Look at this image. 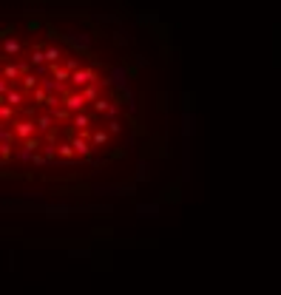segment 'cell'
Wrapping results in <instances>:
<instances>
[{"mask_svg":"<svg viewBox=\"0 0 281 295\" xmlns=\"http://www.w3.org/2000/svg\"><path fill=\"white\" fill-rule=\"evenodd\" d=\"M97 71H94V68H79L77 74H71V88L74 91H86L88 86H91V82H97Z\"/></svg>","mask_w":281,"mask_h":295,"instance_id":"obj_1","label":"cell"},{"mask_svg":"<svg viewBox=\"0 0 281 295\" xmlns=\"http://www.w3.org/2000/svg\"><path fill=\"white\" fill-rule=\"evenodd\" d=\"M63 105L71 111V114H83L86 105H88V100H86V94L83 91H68L65 94V100H63Z\"/></svg>","mask_w":281,"mask_h":295,"instance_id":"obj_2","label":"cell"},{"mask_svg":"<svg viewBox=\"0 0 281 295\" xmlns=\"http://www.w3.org/2000/svg\"><path fill=\"white\" fill-rule=\"evenodd\" d=\"M12 128H15V134H17L20 142H29V139H34V134H37V122L34 119H17Z\"/></svg>","mask_w":281,"mask_h":295,"instance_id":"obj_3","label":"cell"},{"mask_svg":"<svg viewBox=\"0 0 281 295\" xmlns=\"http://www.w3.org/2000/svg\"><path fill=\"white\" fill-rule=\"evenodd\" d=\"M71 148H74V153H77L79 159H91V151H94V145L88 142L86 137H79V134H71Z\"/></svg>","mask_w":281,"mask_h":295,"instance_id":"obj_4","label":"cell"},{"mask_svg":"<svg viewBox=\"0 0 281 295\" xmlns=\"http://www.w3.org/2000/svg\"><path fill=\"white\" fill-rule=\"evenodd\" d=\"M20 51H23V46L17 37H3V63H9V57H17Z\"/></svg>","mask_w":281,"mask_h":295,"instance_id":"obj_5","label":"cell"},{"mask_svg":"<svg viewBox=\"0 0 281 295\" xmlns=\"http://www.w3.org/2000/svg\"><path fill=\"white\" fill-rule=\"evenodd\" d=\"M60 40L68 43V46H74V49H79V51H86L88 43H91V34H63Z\"/></svg>","mask_w":281,"mask_h":295,"instance_id":"obj_6","label":"cell"},{"mask_svg":"<svg viewBox=\"0 0 281 295\" xmlns=\"http://www.w3.org/2000/svg\"><path fill=\"white\" fill-rule=\"evenodd\" d=\"M46 60H49V65H63V60H65L63 46H57V43L46 46Z\"/></svg>","mask_w":281,"mask_h":295,"instance_id":"obj_7","label":"cell"},{"mask_svg":"<svg viewBox=\"0 0 281 295\" xmlns=\"http://www.w3.org/2000/svg\"><path fill=\"white\" fill-rule=\"evenodd\" d=\"M26 97H29V91H23V88H12V91L3 97V102H6V105H15V108H20L23 102H26Z\"/></svg>","mask_w":281,"mask_h":295,"instance_id":"obj_8","label":"cell"},{"mask_svg":"<svg viewBox=\"0 0 281 295\" xmlns=\"http://www.w3.org/2000/svg\"><path fill=\"white\" fill-rule=\"evenodd\" d=\"M97 116H100V114H88V111H83V114H74V122H71L74 131H77V134H79V131H88V125H91Z\"/></svg>","mask_w":281,"mask_h":295,"instance_id":"obj_9","label":"cell"},{"mask_svg":"<svg viewBox=\"0 0 281 295\" xmlns=\"http://www.w3.org/2000/svg\"><path fill=\"white\" fill-rule=\"evenodd\" d=\"M63 68H65V71H71V74H77L79 68H86V65H83V60H79L74 51H68V54H65V60H63Z\"/></svg>","mask_w":281,"mask_h":295,"instance_id":"obj_10","label":"cell"},{"mask_svg":"<svg viewBox=\"0 0 281 295\" xmlns=\"http://www.w3.org/2000/svg\"><path fill=\"white\" fill-rule=\"evenodd\" d=\"M34 122H37V131H43V134H51V128H54V122H57V119H54V114H43V116H34Z\"/></svg>","mask_w":281,"mask_h":295,"instance_id":"obj_11","label":"cell"},{"mask_svg":"<svg viewBox=\"0 0 281 295\" xmlns=\"http://www.w3.org/2000/svg\"><path fill=\"white\" fill-rule=\"evenodd\" d=\"M3 79H9V82H17V79H23L17 63H3Z\"/></svg>","mask_w":281,"mask_h":295,"instance_id":"obj_12","label":"cell"},{"mask_svg":"<svg viewBox=\"0 0 281 295\" xmlns=\"http://www.w3.org/2000/svg\"><path fill=\"white\" fill-rule=\"evenodd\" d=\"M83 94H86V100L91 102V105H94V102H100V100H102V91H100V79H97V82H91V86H88Z\"/></svg>","mask_w":281,"mask_h":295,"instance_id":"obj_13","label":"cell"},{"mask_svg":"<svg viewBox=\"0 0 281 295\" xmlns=\"http://www.w3.org/2000/svg\"><path fill=\"white\" fill-rule=\"evenodd\" d=\"M15 116H17L15 105H6V102H3V105H0V119H3V125H9V122L15 125V122H17Z\"/></svg>","mask_w":281,"mask_h":295,"instance_id":"obj_14","label":"cell"},{"mask_svg":"<svg viewBox=\"0 0 281 295\" xmlns=\"http://www.w3.org/2000/svg\"><path fill=\"white\" fill-rule=\"evenodd\" d=\"M51 77L57 79V82H68V86H71V71H65L63 65H51Z\"/></svg>","mask_w":281,"mask_h":295,"instance_id":"obj_15","label":"cell"},{"mask_svg":"<svg viewBox=\"0 0 281 295\" xmlns=\"http://www.w3.org/2000/svg\"><path fill=\"white\" fill-rule=\"evenodd\" d=\"M108 139H111V134L105 128H102V131H94V134H91V145H94V148H100V145L105 148V145H108Z\"/></svg>","mask_w":281,"mask_h":295,"instance_id":"obj_16","label":"cell"},{"mask_svg":"<svg viewBox=\"0 0 281 295\" xmlns=\"http://www.w3.org/2000/svg\"><path fill=\"white\" fill-rule=\"evenodd\" d=\"M29 60H31V65H34V68H40V65H49V60H46V49H34L29 54Z\"/></svg>","mask_w":281,"mask_h":295,"instance_id":"obj_17","label":"cell"},{"mask_svg":"<svg viewBox=\"0 0 281 295\" xmlns=\"http://www.w3.org/2000/svg\"><path fill=\"white\" fill-rule=\"evenodd\" d=\"M31 100H34V105H46V102H49V94H46L43 88H34V91H31Z\"/></svg>","mask_w":281,"mask_h":295,"instance_id":"obj_18","label":"cell"},{"mask_svg":"<svg viewBox=\"0 0 281 295\" xmlns=\"http://www.w3.org/2000/svg\"><path fill=\"white\" fill-rule=\"evenodd\" d=\"M57 153H60V156H63V159H71V156H74V148H71V142H60V145H57Z\"/></svg>","mask_w":281,"mask_h":295,"instance_id":"obj_19","label":"cell"},{"mask_svg":"<svg viewBox=\"0 0 281 295\" xmlns=\"http://www.w3.org/2000/svg\"><path fill=\"white\" fill-rule=\"evenodd\" d=\"M105 131H108V134H119V131H123V122H119V119H114V122L105 125Z\"/></svg>","mask_w":281,"mask_h":295,"instance_id":"obj_20","label":"cell"},{"mask_svg":"<svg viewBox=\"0 0 281 295\" xmlns=\"http://www.w3.org/2000/svg\"><path fill=\"white\" fill-rule=\"evenodd\" d=\"M125 105H128V111H131V114H134V111H137V100H134V94H125Z\"/></svg>","mask_w":281,"mask_h":295,"instance_id":"obj_21","label":"cell"},{"mask_svg":"<svg viewBox=\"0 0 281 295\" xmlns=\"http://www.w3.org/2000/svg\"><path fill=\"white\" fill-rule=\"evenodd\" d=\"M26 29H29V31H40V20H29V23H26Z\"/></svg>","mask_w":281,"mask_h":295,"instance_id":"obj_22","label":"cell"}]
</instances>
